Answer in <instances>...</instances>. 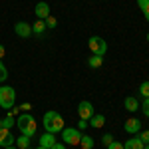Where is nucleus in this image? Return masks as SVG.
Masks as SVG:
<instances>
[{
	"label": "nucleus",
	"mask_w": 149,
	"mask_h": 149,
	"mask_svg": "<svg viewBox=\"0 0 149 149\" xmlns=\"http://www.w3.org/2000/svg\"><path fill=\"white\" fill-rule=\"evenodd\" d=\"M16 147L18 149H30V137H28V135L16 137Z\"/></svg>",
	"instance_id": "obj_17"
},
{
	"label": "nucleus",
	"mask_w": 149,
	"mask_h": 149,
	"mask_svg": "<svg viewBox=\"0 0 149 149\" xmlns=\"http://www.w3.org/2000/svg\"><path fill=\"white\" fill-rule=\"evenodd\" d=\"M36 149H46V147H42V145H38V147H36Z\"/></svg>",
	"instance_id": "obj_33"
},
{
	"label": "nucleus",
	"mask_w": 149,
	"mask_h": 149,
	"mask_svg": "<svg viewBox=\"0 0 149 149\" xmlns=\"http://www.w3.org/2000/svg\"><path fill=\"white\" fill-rule=\"evenodd\" d=\"M95 113V109H93V105L88 100H84V102H80V105H78V115H80V119H86V121H90V117Z\"/></svg>",
	"instance_id": "obj_6"
},
{
	"label": "nucleus",
	"mask_w": 149,
	"mask_h": 149,
	"mask_svg": "<svg viewBox=\"0 0 149 149\" xmlns=\"http://www.w3.org/2000/svg\"><path fill=\"white\" fill-rule=\"evenodd\" d=\"M88 125H90V123H88L86 119H80V123H78V129H80V131H84V129H86Z\"/></svg>",
	"instance_id": "obj_28"
},
{
	"label": "nucleus",
	"mask_w": 149,
	"mask_h": 149,
	"mask_svg": "<svg viewBox=\"0 0 149 149\" xmlns=\"http://www.w3.org/2000/svg\"><path fill=\"white\" fill-rule=\"evenodd\" d=\"M34 12H36V16H38V20H46L48 16H52V14H50V4H48V2H38Z\"/></svg>",
	"instance_id": "obj_9"
},
{
	"label": "nucleus",
	"mask_w": 149,
	"mask_h": 149,
	"mask_svg": "<svg viewBox=\"0 0 149 149\" xmlns=\"http://www.w3.org/2000/svg\"><path fill=\"white\" fill-rule=\"evenodd\" d=\"M88 123H90L93 129H100V127L105 125V115H103V113H93L92 117H90V121H88Z\"/></svg>",
	"instance_id": "obj_12"
},
{
	"label": "nucleus",
	"mask_w": 149,
	"mask_h": 149,
	"mask_svg": "<svg viewBox=\"0 0 149 149\" xmlns=\"http://www.w3.org/2000/svg\"><path fill=\"white\" fill-rule=\"evenodd\" d=\"M139 93L143 95V100H145V97H149V81H143V84L139 86Z\"/></svg>",
	"instance_id": "obj_21"
},
{
	"label": "nucleus",
	"mask_w": 149,
	"mask_h": 149,
	"mask_svg": "<svg viewBox=\"0 0 149 149\" xmlns=\"http://www.w3.org/2000/svg\"><path fill=\"white\" fill-rule=\"evenodd\" d=\"M6 80H8V70H6V66L0 60V81H6Z\"/></svg>",
	"instance_id": "obj_22"
},
{
	"label": "nucleus",
	"mask_w": 149,
	"mask_h": 149,
	"mask_svg": "<svg viewBox=\"0 0 149 149\" xmlns=\"http://www.w3.org/2000/svg\"><path fill=\"white\" fill-rule=\"evenodd\" d=\"M145 147V143L141 141L139 137H133V139H127L125 143H123V149H143Z\"/></svg>",
	"instance_id": "obj_13"
},
{
	"label": "nucleus",
	"mask_w": 149,
	"mask_h": 149,
	"mask_svg": "<svg viewBox=\"0 0 149 149\" xmlns=\"http://www.w3.org/2000/svg\"><path fill=\"white\" fill-rule=\"evenodd\" d=\"M139 139H141L143 143H149V129H143V131L139 133Z\"/></svg>",
	"instance_id": "obj_26"
},
{
	"label": "nucleus",
	"mask_w": 149,
	"mask_h": 149,
	"mask_svg": "<svg viewBox=\"0 0 149 149\" xmlns=\"http://www.w3.org/2000/svg\"><path fill=\"white\" fill-rule=\"evenodd\" d=\"M14 32H16V36H20V38H30L32 36V26L28 22H16L14 24Z\"/></svg>",
	"instance_id": "obj_7"
},
{
	"label": "nucleus",
	"mask_w": 149,
	"mask_h": 149,
	"mask_svg": "<svg viewBox=\"0 0 149 149\" xmlns=\"http://www.w3.org/2000/svg\"><path fill=\"white\" fill-rule=\"evenodd\" d=\"M62 139H64L66 145H80L81 131L78 127H64L62 129Z\"/></svg>",
	"instance_id": "obj_4"
},
{
	"label": "nucleus",
	"mask_w": 149,
	"mask_h": 149,
	"mask_svg": "<svg viewBox=\"0 0 149 149\" xmlns=\"http://www.w3.org/2000/svg\"><path fill=\"white\" fill-rule=\"evenodd\" d=\"M38 143L42 145V147H46V149H50L54 143H56V135L54 133H44V135H40V139H38Z\"/></svg>",
	"instance_id": "obj_11"
},
{
	"label": "nucleus",
	"mask_w": 149,
	"mask_h": 149,
	"mask_svg": "<svg viewBox=\"0 0 149 149\" xmlns=\"http://www.w3.org/2000/svg\"><path fill=\"white\" fill-rule=\"evenodd\" d=\"M44 22H46V28H54V26L58 24V20L54 18V16H48V18L44 20Z\"/></svg>",
	"instance_id": "obj_24"
},
{
	"label": "nucleus",
	"mask_w": 149,
	"mask_h": 149,
	"mask_svg": "<svg viewBox=\"0 0 149 149\" xmlns=\"http://www.w3.org/2000/svg\"><path fill=\"white\" fill-rule=\"evenodd\" d=\"M123 105H125L127 111H137L139 109V102H137V97H133V95H127Z\"/></svg>",
	"instance_id": "obj_14"
},
{
	"label": "nucleus",
	"mask_w": 149,
	"mask_h": 149,
	"mask_svg": "<svg viewBox=\"0 0 149 149\" xmlns=\"http://www.w3.org/2000/svg\"><path fill=\"white\" fill-rule=\"evenodd\" d=\"M50 149H66V143H58V141H56V143H54Z\"/></svg>",
	"instance_id": "obj_29"
},
{
	"label": "nucleus",
	"mask_w": 149,
	"mask_h": 149,
	"mask_svg": "<svg viewBox=\"0 0 149 149\" xmlns=\"http://www.w3.org/2000/svg\"><path fill=\"white\" fill-rule=\"evenodd\" d=\"M88 66H90V68H102L103 66V56H95V54H92L90 60H88Z\"/></svg>",
	"instance_id": "obj_16"
},
{
	"label": "nucleus",
	"mask_w": 149,
	"mask_h": 149,
	"mask_svg": "<svg viewBox=\"0 0 149 149\" xmlns=\"http://www.w3.org/2000/svg\"><path fill=\"white\" fill-rule=\"evenodd\" d=\"M139 107L143 109V115L149 117V97H145V100H143V105H139Z\"/></svg>",
	"instance_id": "obj_23"
},
{
	"label": "nucleus",
	"mask_w": 149,
	"mask_h": 149,
	"mask_svg": "<svg viewBox=\"0 0 149 149\" xmlns=\"http://www.w3.org/2000/svg\"><path fill=\"white\" fill-rule=\"evenodd\" d=\"M137 6L141 8L143 16L147 18V22H149V0H137Z\"/></svg>",
	"instance_id": "obj_20"
},
{
	"label": "nucleus",
	"mask_w": 149,
	"mask_h": 149,
	"mask_svg": "<svg viewBox=\"0 0 149 149\" xmlns=\"http://www.w3.org/2000/svg\"><path fill=\"white\" fill-rule=\"evenodd\" d=\"M147 42H149V34H147Z\"/></svg>",
	"instance_id": "obj_35"
},
{
	"label": "nucleus",
	"mask_w": 149,
	"mask_h": 149,
	"mask_svg": "<svg viewBox=\"0 0 149 149\" xmlns=\"http://www.w3.org/2000/svg\"><path fill=\"white\" fill-rule=\"evenodd\" d=\"M123 129H125L127 133H139L141 131V121H139L137 117H129L125 121V125H123Z\"/></svg>",
	"instance_id": "obj_10"
},
{
	"label": "nucleus",
	"mask_w": 149,
	"mask_h": 149,
	"mask_svg": "<svg viewBox=\"0 0 149 149\" xmlns=\"http://www.w3.org/2000/svg\"><path fill=\"white\" fill-rule=\"evenodd\" d=\"M143 149H149V143H145V147H143Z\"/></svg>",
	"instance_id": "obj_34"
},
{
	"label": "nucleus",
	"mask_w": 149,
	"mask_h": 149,
	"mask_svg": "<svg viewBox=\"0 0 149 149\" xmlns=\"http://www.w3.org/2000/svg\"><path fill=\"white\" fill-rule=\"evenodd\" d=\"M14 141H16V137L10 133V129L0 127V147H10V145H14Z\"/></svg>",
	"instance_id": "obj_8"
},
{
	"label": "nucleus",
	"mask_w": 149,
	"mask_h": 149,
	"mask_svg": "<svg viewBox=\"0 0 149 149\" xmlns=\"http://www.w3.org/2000/svg\"><path fill=\"white\" fill-rule=\"evenodd\" d=\"M111 141H113V135H111V133H105V135L102 137V143L105 145V147H107V145H109Z\"/></svg>",
	"instance_id": "obj_25"
},
{
	"label": "nucleus",
	"mask_w": 149,
	"mask_h": 149,
	"mask_svg": "<svg viewBox=\"0 0 149 149\" xmlns=\"http://www.w3.org/2000/svg\"><path fill=\"white\" fill-rule=\"evenodd\" d=\"M80 147H81V149H93V139L90 137V135H81Z\"/></svg>",
	"instance_id": "obj_18"
},
{
	"label": "nucleus",
	"mask_w": 149,
	"mask_h": 149,
	"mask_svg": "<svg viewBox=\"0 0 149 149\" xmlns=\"http://www.w3.org/2000/svg\"><path fill=\"white\" fill-rule=\"evenodd\" d=\"M107 149H123V143H119V141H111V143H109V145H107Z\"/></svg>",
	"instance_id": "obj_27"
},
{
	"label": "nucleus",
	"mask_w": 149,
	"mask_h": 149,
	"mask_svg": "<svg viewBox=\"0 0 149 149\" xmlns=\"http://www.w3.org/2000/svg\"><path fill=\"white\" fill-rule=\"evenodd\" d=\"M20 109H24V111H30V109H32V105L26 102V103H22V105H20Z\"/></svg>",
	"instance_id": "obj_30"
},
{
	"label": "nucleus",
	"mask_w": 149,
	"mask_h": 149,
	"mask_svg": "<svg viewBox=\"0 0 149 149\" xmlns=\"http://www.w3.org/2000/svg\"><path fill=\"white\" fill-rule=\"evenodd\" d=\"M88 46L92 50V54H95V56H103L107 52V44H105V40L100 38V36H92L88 40Z\"/></svg>",
	"instance_id": "obj_5"
},
{
	"label": "nucleus",
	"mask_w": 149,
	"mask_h": 149,
	"mask_svg": "<svg viewBox=\"0 0 149 149\" xmlns=\"http://www.w3.org/2000/svg\"><path fill=\"white\" fill-rule=\"evenodd\" d=\"M42 125L48 133H60L64 129V117L58 113V111H46L44 113V119H42Z\"/></svg>",
	"instance_id": "obj_1"
},
{
	"label": "nucleus",
	"mask_w": 149,
	"mask_h": 149,
	"mask_svg": "<svg viewBox=\"0 0 149 149\" xmlns=\"http://www.w3.org/2000/svg\"><path fill=\"white\" fill-rule=\"evenodd\" d=\"M16 102V92L12 86H0V107L2 109H12Z\"/></svg>",
	"instance_id": "obj_3"
},
{
	"label": "nucleus",
	"mask_w": 149,
	"mask_h": 149,
	"mask_svg": "<svg viewBox=\"0 0 149 149\" xmlns=\"http://www.w3.org/2000/svg\"><path fill=\"white\" fill-rule=\"evenodd\" d=\"M2 149H18L16 145H10V147H2Z\"/></svg>",
	"instance_id": "obj_32"
},
{
	"label": "nucleus",
	"mask_w": 149,
	"mask_h": 149,
	"mask_svg": "<svg viewBox=\"0 0 149 149\" xmlns=\"http://www.w3.org/2000/svg\"><path fill=\"white\" fill-rule=\"evenodd\" d=\"M16 125V117L12 113H8L6 117H2L0 119V127H6V129H10V127H14Z\"/></svg>",
	"instance_id": "obj_15"
},
{
	"label": "nucleus",
	"mask_w": 149,
	"mask_h": 149,
	"mask_svg": "<svg viewBox=\"0 0 149 149\" xmlns=\"http://www.w3.org/2000/svg\"><path fill=\"white\" fill-rule=\"evenodd\" d=\"M16 125H18V129H20L22 135L32 137V135L36 133L38 123H36V119H34V115H32V113H22V115L16 117Z\"/></svg>",
	"instance_id": "obj_2"
},
{
	"label": "nucleus",
	"mask_w": 149,
	"mask_h": 149,
	"mask_svg": "<svg viewBox=\"0 0 149 149\" xmlns=\"http://www.w3.org/2000/svg\"><path fill=\"white\" fill-rule=\"evenodd\" d=\"M4 54H6V48H4V46H2V44H0V60L4 58Z\"/></svg>",
	"instance_id": "obj_31"
},
{
	"label": "nucleus",
	"mask_w": 149,
	"mask_h": 149,
	"mask_svg": "<svg viewBox=\"0 0 149 149\" xmlns=\"http://www.w3.org/2000/svg\"><path fill=\"white\" fill-rule=\"evenodd\" d=\"M44 30H46V22L44 20H38L32 26V34H44Z\"/></svg>",
	"instance_id": "obj_19"
}]
</instances>
